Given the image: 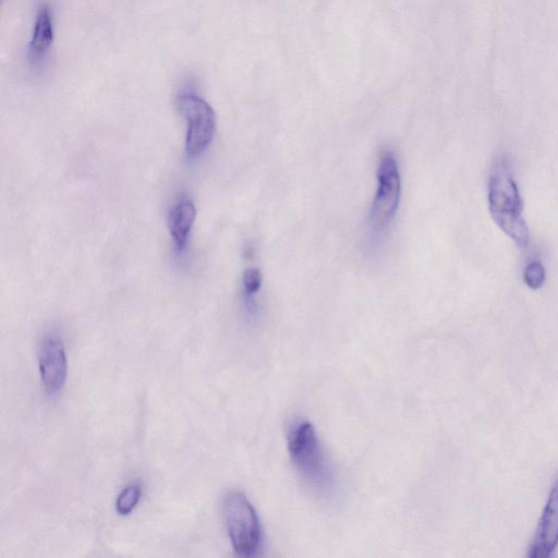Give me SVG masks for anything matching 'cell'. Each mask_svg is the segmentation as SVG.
Here are the masks:
<instances>
[{"instance_id": "cell-1", "label": "cell", "mask_w": 558, "mask_h": 558, "mask_svg": "<svg viewBox=\"0 0 558 558\" xmlns=\"http://www.w3.org/2000/svg\"><path fill=\"white\" fill-rule=\"evenodd\" d=\"M489 208L493 220L519 246L529 244V230L523 217V201L506 160L496 162L490 177Z\"/></svg>"}, {"instance_id": "cell-2", "label": "cell", "mask_w": 558, "mask_h": 558, "mask_svg": "<svg viewBox=\"0 0 558 558\" xmlns=\"http://www.w3.org/2000/svg\"><path fill=\"white\" fill-rule=\"evenodd\" d=\"M288 450L301 477L311 487L321 491H327L332 487L333 470L310 422H298L290 429Z\"/></svg>"}, {"instance_id": "cell-3", "label": "cell", "mask_w": 558, "mask_h": 558, "mask_svg": "<svg viewBox=\"0 0 558 558\" xmlns=\"http://www.w3.org/2000/svg\"><path fill=\"white\" fill-rule=\"evenodd\" d=\"M224 517L230 542L242 557L256 555L261 549L262 529L256 509L240 492H230L224 499Z\"/></svg>"}, {"instance_id": "cell-4", "label": "cell", "mask_w": 558, "mask_h": 558, "mask_svg": "<svg viewBox=\"0 0 558 558\" xmlns=\"http://www.w3.org/2000/svg\"><path fill=\"white\" fill-rule=\"evenodd\" d=\"M402 180L392 152H386L381 159L378 171V190L372 203L370 225L372 232L381 235L391 225L396 215Z\"/></svg>"}, {"instance_id": "cell-5", "label": "cell", "mask_w": 558, "mask_h": 558, "mask_svg": "<svg viewBox=\"0 0 558 558\" xmlns=\"http://www.w3.org/2000/svg\"><path fill=\"white\" fill-rule=\"evenodd\" d=\"M177 105L187 120L186 152L191 159L209 148L216 130V116L212 106L194 93L178 96Z\"/></svg>"}, {"instance_id": "cell-6", "label": "cell", "mask_w": 558, "mask_h": 558, "mask_svg": "<svg viewBox=\"0 0 558 558\" xmlns=\"http://www.w3.org/2000/svg\"><path fill=\"white\" fill-rule=\"evenodd\" d=\"M39 370L44 390L56 395L63 390L68 375L65 345L58 336L47 335L39 348Z\"/></svg>"}, {"instance_id": "cell-7", "label": "cell", "mask_w": 558, "mask_h": 558, "mask_svg": "<svg viewBox=\"0 0 558 558\" xmlns=\"http://www.w3.org/2000/svg\"><path fill=\"white\" fill-rule=\"evenodd\" d=\"M558 545V479L553 484L547 505L529 550L530 558H547L553 554Z\"/></svg>"}, {"instance_id": "cell-8", "label": "cell", "mask_w": 558, "mask_h": 558, "mask_svg": "<svg viewBox=\"0 0 558 558\" xmlns=\"http://www.w3.org/2000/svg\"><path fill=\"white\" fill-rule=\"evenodd\" d=\"M55 40L54 20L51 7L43 4L36 14L31 41L28 48L29 62L34 67H41Z\"/></svg>"}, {"instance_id": "cell-9", "label": "cell", "mask_w": 558, "mask_h": 558, "mask_svg": "<svg viewBox=\"0 0 558 558\" xmlns=\"http://www.w3.org/2000/svg\"><path fill=\"white\" fill-rule=\"evenodd\" d=\"M197 209L194 203L186 198H180L169 212L168 227L177 251L185 250L194 222Z\"/></svg>"}, {"instance_id": "cell-10", "label": "cell", "mask_w": 558, "mask_h": 558, "mask_svg": "<svg viewBox=\"0 0 558 558\" xmlns=\"http://www.w3.org/2000/svg\"><path fill=\"white\" fill-rule=\"evenodd\" d=\"M142 496V488L138 483L129 484L118 496L116 511L121 516H128L135 511Z\"/></svg>"}, {"instance_id": "cell-11", "label": "cell", "mask_w": 558, "mask_h": 558, "mask_svg": "<svg viewBox=\"0 0 558 558\" xmlns=\"http://www.w3.org/2000/svg\"><path fill=\"white\" fill-rule=\"evenodd\" d=\"M262 274L258 269H249L242 276V285H244V295L248 305L253 302L254 296L259 293L262 286Z\"/></svg>"}, {"instance_id": "cell-12", "label": "cell", "mask_w": 558, "mask_h": 558, "mask_svg": "<svg viewBox=\"0 0 558 558\" xmlns=\"http://www.w3.org/2000/svg\"><path fill=\"white\" fill-rule=\"evenodd\" d=\"M525 283L531 289H539L545 282V270L540 262H532L525 269Z\"/></svg>"}]
</instances>
